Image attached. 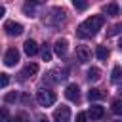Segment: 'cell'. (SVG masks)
<instances>
[{
	"mask_svg": "<svg viewBox=\"0 0 122 122\" xmlns=\"http://www.w3.org/2000/svg\"><path fill=\"white\" fill-rule=\"evenodd\" d=\"M38 122H48V118H46V116H40V118H38Z\"/></svg>",
	"mask_w": 122,
	"mask_h": 122,
	"instance_id": "83f0119b",
	"label": "cell"
},
{
	"mask_svg": "<svg viewBox=\"0 0 122 122\" xmlns=\"http://www.w3.org/2000/svg\"><path fill=\"white\" fill-rule=\"evenodd\" d=\"M86 116H90L92 120H99V118H103V116H105V109H103V107H99V105H92V107H90V111L86 112Z\"/></svg>",
	"mask_w": 122,
	"mask_h": 122,
	"instance_id": "ba28073f",
	"label": "cell"
},
{
	"mask_svg": "<svg viewBox=\"0 0 122 122\" xmlns=\"http://www.w3.org/2000/svg\"><path fill=\"white\" fill-rule=\"evenodd\" d=\"M86 78H88V80H92V82H95V80H99V78H101V71H99L97 67H90V69H88V72H86Z\"/></svg>",
	"mask_w": 122,
	"mask_h": 122,
	"instance_id": "4fadbf2b",
	"label": "cell"
},
{
	"mask_svg": "<svg viewBox=\"0 0 122 122\" xmlns=\"http://www.w3.org/2000/svg\"><path fill=\"white\" fill-rule=\"evenodd\" d=\"M17 61H19V51H17L15 48H10V50L6 51V55H4V63H6L8 67H13Z\"/></svg>",
	"mask_w": 122,
	"mask_h": 122,
	"instance_id": "5b68a950",
	"label": "cell"
},
{
	"mask_svg": "<svg viewBox=\"0 0 122 122\" xmlns=\"http://www.w3.org/2000/svg\"><path fill=\"white\" fill-rule=\"evenodd\" d=\"M86 120H88L86 112H78V114H76V122H86Z\"/></svg>",
	"mask_w": 122,
	"mask_h": 122,
	"instance_id": "4316f807",
	"label": "cell"
},
{
	"mask_svg": "<svg viewBox=\"0 0 122 122\" xmlns=\"http://www.w3.org/2000/svg\"><path fill=\"white\" fill-rule=\"evenodd\" d=\"M8 120V107H2L0 109V122H6Z\"/></svg>",
	"mask_w": 122,
	"mask_h": 122,
	"instance_id": "cb8c5ba5",
	"label": "cell"
},
{
	"mask_svg": "<svg viewBox=\"0 0 122 122\" xmlns=\"http://www.w3.org/2000/svg\"><path fill=\"white\" fill-rule=\"evenodd\" d=\"M34 4H36V2H25V4H23V13H25L27 17H32V15H34Z\"/></svg>",
	"mask_w": 122,
	"mask_h": 122,
	"instance_id": "2e32d148",
	"label": "cell"
},
{
	"mask_svg": "<svg viewBox=\"0 0 122 122\" xmlns=\"http://www.w3.org/2000/svg\"><path fill=\"white\" fill-rule=\"evenodd\" d=\"M4 13H6V10H4V6H0V17H2Z\"/></svg>",
	"mask_w": 122,
	"mask_h": 122,
	"instance_id": "f1b7e54d",
	"label": "cell"
},
{
	"mask_svg": "<svg viewBox=\"0 0 122 122\" xmlns=\"http://www.w3.org/2000/svg\"><path fill=\"white\" fill-rule=\"evenodd\" d=\"M120 29H122L120 25H114V27L111 29V32H109V36H114V34H118V32H120Z\"/></svg>",
	"mask_w": 122,
	"mask_h": 122,
	"instance_id": "484cf974",
	"label": "cell"
},
{
	"mask_svg": "<svg viewBox=\"0 0 122 122\" xmlns=\"http://www.w3.org/2000/svg\"><path fill=\"white\" fill-rule=\"evenodd\" d=\"M72 6H74L76 10H86V8H88V4H86V2H78V0H74V2H72Z\"/></svg>",
	"mask_w": 122,
	"mask_h": 122,
	"instance_id": "d4e9b609",
	"label": "cell"
},
{
	"mask_svg": "<svg viewBox=\"0 0 122 122\" xmlns=\"http://www.w3.org/2000/svg\"><path fill=\"white\" fill-rule=\"evenodd\" d=\"M65 97H67L69 101H78V99H80V90H78V86H76V84H69L67 90H65Z\"/></svg>",
	"mask_w": 122,
	"mask_h": 122,
	"instance_id": "52a82bcc",
	"label": "cell"
},
{
	"mask_svg": "<svg viewBox=\"0 0 122 122\" xmlns=\"http://www.w3.org/2000/svg\"><path fill=\"white\" fill-rule=\"evenodd\" d=\"M112 82H114V84L120 82V67H118V65L112 69Z\"/></svg>",
	"mask_w": 122,
	"mask_h": 122,
	"instance_id": "ffe728a7",
	"label": "cell"
},
{
	"mask_svg": "<svg viewBox=\"0 0 122 122\" xmlns=\"http://www.w3.org/2000/svg\"><path fill=\"white\" fill-rule=\"evenodd\" d=\"M103 23H105V17H103V15H92V17H88V19L78 27L76 34H78L80 38H92V36L97 34V30L103 27Z\"/></svg>",
	"mask_w": 122,
	"mask_h": 122,
	"instance_id": "6da1fadb",
	"label": "cell"
},
{
	"mask_svg": "<svg viewBox=\"0 0 122 122\" xmlns=\"http://www.w3.org/2000/svg\"><path fill=\"white\" fill-rule=\"evenodd\" d=\"M76 57H78L80 63L90 61V59H92V51H90V48H88V46H76Z\"/></svg>",
	"mask_w": 122,
	"mask_h": 122,
	"instance_id": "8992f818",
	"label": "cell"
},
{
	"mask_svg": "<svg viewBox=\"0 0 122 122\" xmlns=\"http://www.w3.org/2000/svg\"><path fill=\"white\" fill-rule=\"evenodd\" d=\"M8 84H10V74L0 72V88H4V86H8Z\"/></svg>",
	"mask_w": 122,
	"mask_h": 122,
	"instance_id": "44dd1931",
	"label": "cell"
},
{
	"mask_svg": "<svg viewBox=\"0 0 122 122\" xmlns=\"http://www.w3.org/2000/svg\"><path fill=\"white\" fill-rule=\"evenodd\" d=\"M53 120H55V122H69V120H71V109L65 107V105L57 107L55 112H53Z\"/></svg>",
	"mask_w": 122,
	"mask_h": 122,
	"instance_id": "277c9868",
	"label": "cell"
},
{
	"mask_svg": "<svg viewBox=\"0 0 122 122\" xmlns=\"http://www.w3.org/2000/svg\"><path fill=\"white\" fill-rule=\"evenodd\" d=\"M105 97V93L101 92V90H97V88H92L90 92H88V99L90 101H99V99H103Z\"/></svg>",
	"mask_w": 122,
	"mask_h": 122,
	"instance_id": "5bb4252c",
	"label": "cell"
},
{
	"mask_svg": "<svg viewBox=\"0 0 122 122\" xmlns=\"http://www.w3.org/2000/svg\"><path fill=\"white\" fill-rule=\"evenodd\" d=\"M23 46H25V53H27L29 57H30V55H36V53H38V44H36L34 40H30V38H29V40H27V42H25Z\"/></svg>",
	"mask_w": 122,
	"mask_h": 122,
	"instance_id": "30bf717a",
	"label": "cell"
},
{
	"mask_svg": "<svg viewBox=\"0 0 122 122\" xmlns=\"http://www.w3.org/2000/svg\"><path fill=\"white\" fill-rule=\"evenodd\" d=\"M112 112H114V114H120V112H122V101H120L118 97L112 101Z\"/></svg>",
	"mask_w": 122,
	"mask_h": 122,
	"instance_id": "d6986e66",
	"label": "cell"
},
{
	"mask_svg": "<svg viewBox=\"0 0 122 122\" xmlns=\"http://www.w3.org/2000/svg\"><path fill=\"white\" fill-rule=\"evenodd\" d=\"M53 50H55V53H57L59 57H63V55L67 53V50H69V42H67L65 38H59V40H55V44H53Z\"/></svg>",
	"mask_w": 122,
	"mask_h": 122,
	"instance_id": "9c48e42d",
	"label": "cell"
},
{
	"mask_svg": "<svg viewBox=\"0 0 122 122\" xmlns=\"http://www.w3.org/2000/svg\"><path fill=\"white\" fill-rule=\"evenodd\" d=\"M55 92H51V90H46V88H40L38 92H36V101H38V105L40 107H51L53 103H55Z\"/></svg>",
	"mask_w": 122,
	"mask_h": 122,
	"instance_id": "7a4b0ae2",
	"label": "cell"
},
{
	"mask_svg": "<svg viewBox=\"0 0 122 122\" xmlns=\"http://www.w3.org/2000/svg\"><path fill=\"white\" fill-rule=\"evenodd\" d=\"M6 122H27V116H25V114H17V116H13V118H8Z\"/></svg>",
	"mask_w": 122,
	"mask_h": 122,
	"instance_id": "603a6c76",
	"label": "cell"
},
{
	"mask_svg": "<svg viewBox=\"0 0 122 122\" xmlns=\"http://www.w3.org/2000/svg\"><path fill=\"white\" fill-rule=\"evenodd\" d=\"M40 53H42V59H44V61H51V50H50V46H48V44H42Z\"/></svg>",
	"mask_w": 122,
	"mask_h": 122,
	"instance_id": "ac0fdd59",
	"label": "cell"
},
{
	"mask_svg": "<svg viewBox=\"0 0 122 122\" xmlns=\"http://www.w3.org/2000/svg\"><path fill=\"white\" fill-rule=\"evenodd\" d=\"M4 101H6V103H13V101H17V92H10V93L4 97Z\"/></svg>",
	"mask_w": 122,
	"mask_h": 122,
	"instance_id": "7402d4cb",
	"label": "cell"
},
{
	"mask_svg": "<svg viewBox=\"0 0 122 122\" xmlns=\"http://www.w3.org/2000/svg\"><path fill=\"white\" fill-rule=\"evenodd\" d=\"M36 72H38V65H36V63H29L19 76H21V80H25L27 76H32V74H36Z\"/></svg>",
	"mask_w": 122,
	"mask_h": 122,
	"instance_id": "8fae6325",
	"label": "cell"
},
{
	"mask_svg": "<svg viewBox=\"0 0 122 122\" xmlns=\"http://www.w3.org/2000/svg\"><path fill=\"white\" fill-rule=\"evenodd\" d=\"M114 122H120V120H114Z\"/></svg>",
	"mask_w": 122,
	"mask_h": 122,
	"instance_id": "f546056e",
	"label": "cell"
},
{
	"mask_svg": "<svg viewBox=\"0 0 122 122\" xmlns=\"http://www.w3.org/2000/svg\"><path fill=\"white\" fill-rule=\"evenodd\" d=\"M50 82H61V80H65L67 76H65V71H51V72H48V76H46Z\"/></svg>",
	"mask_w": 122,
	"mask_h": 122,
	"instance_id": "7c38bea8",
	"label": "cell"
},
{
	"mask_svg": "<svg viewBox=\"0 0 122 122\" xmlns=\"http://www.w3.org/2000/svg\"><path fill=\"white\" fill-rule=\"evenodd\" d=\"M4 30L8 36H19L23 32V25L21 23H15V21H6L4 23Z\"/></svg>",
	"mask_w": 122,
	"mask_h": 122,
	"instance_id": "3957f363",
	"label": "cell"
},
{
	"mask_svg": "<svg viewBox=\"0 0 122 122\" xmlns=\"http://www.w3.org/2000/svg\"><path fill=\"white\" fill-rule=\"evenodd\" d=\"M95 55H97V59L105 61V59L109 57V50H107L105 46H97V48H95Z\"/></svg>",
	"mask_w": 122,
	"mask_h": 122,
	"instance_id": "e0dca14e",
	"label": "cell"
},
{
	"mask_svg": "<svg viewBox=\"0 0 122 122\" xmlns=\"http://www.w3.org/2000/svg\"><path fill=\"white\" fill-rule=\"evenodd\" d=\"M103 10H105V13H107V15H118V13H120V8H118V4H116V2L107 4Z\"/></svg>",
	"mask_w": 122,
	"mask_h": 122,
	"instance_id": "9a60e30c",
	"label": "cell"
}]
</instances>
